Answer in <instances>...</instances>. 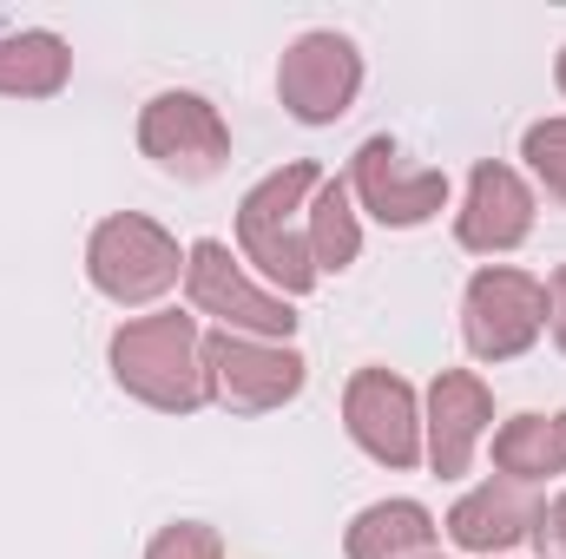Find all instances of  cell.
Segmentation results:
<instances>
[{
  "label": "cell",
  "mask_w": 566,
  "mask_h": 559,
  "mask_svg": "<svg viewBox=\"0 0 566 559\" xmlns=\"http://www.w3.org/2000/svg\"><path fill=\"white\" fill-rule=\"evenodd\" d=\"M113 376L151 409H198L211 395L205 382V342L191 316H145L113 336Z\"/></svg>",
  "instance_id": "cell-1"
},
{
  "label": "cell",
  "mask_w": 566,
  "mask_h": 559,
  "mask_svg": "<svg viewBox=\"0 0 566 559\" xmlns=\"http://www.w3.org/2000/svg\"><path fill=\"white\" fill-rule=\"evenodd\" d=\"M310 191H316V165H283V171H271V178L244 198V211H238V238H244L251 264L271 283H283L290 296L316 283L310 244L296 238V211H303Z\"/></svg>",
  "instance_id": "cell-2"
},
{
  "label": "cell",
  "mask_w": 566,
  "mask_h": 559,
  "mask_svg": "<svg viewBox=\"0 0 566 559\" xmlns=\"http://www.w3.org/2000/svg\"><path fill=\"white\" fill-rule=\"evenodd\" d=\"M205 382H211V395H218L224 409L264 415V409H283V402L303 389V356L264 349V342H251V336L218 329V336L205 342Z\"/></svg>",
  "instance_id": "cell-3"
},
{
  "label": "cell",
  "mask_w": 566,
  "mask_h": 559,
  "mask_svg": "<svg viewBox=\"0 0 566 559\" xmlns=\"http://www.w3.org/2000/svg\"><path fill=\"white\" fill-rule=\"evenodd\" d=\"M86 264H93V283L113 303H151L158 289L178 283V244L158 224H145V218H106L93 231Z\"/></svg>",
  "instance_id": "cell-4"
},
{
  "label": "cell",
  "mask_w": 566,
  "mask_h": 559,
  "mask_svg": "<svg viewBox=\"0 0 566 559\" xmlns=\"http://www.w3.org/2000/svg\"><path fill=\"white\" fill-rule=\"evenodd\" d=\"M283 106L303 119V126H329L336 113H349L356 86H363V60L343 33H303L277 66Z\"/></svg>",
  "instance_id": "cell-5"
},
{
  "label": "cell",
  "mask_w": 566,
  "mask_h": 559,
  "mask_svg": "<svg viewBox=\"0 0 566 559\" xmlns=\"http://www.w3.org/2000/svg\"><path fill=\"white\" fill-rule=\"evenodd\" d=\"M547 323V289L521 271H481L468 283V349L488 362L521 356Z\"/></svg>",
  "instance_id": "cell-6"
},
{
  "label": "cell",
  "mask_w": 566,
  "mask_h": 559,
  "mask_svg": "<svg viewBox=\"0 0 566 559\" xmlns=\"http://www.w3.org/2000/svg\"><path fill=\"white\" fill-rule=\"evenodd\" d=\"M139 145L171 171V178H211L231 158L224 119L198 99V93H158L139 119Z\"/></svg>",
  "instance_id": "cell-7"
},
{
  "label": "cell",
  "mask_w": 566,
  "mask_h": 559,
  "mask_svg": "<svg viewBox=\"0 0 566 559\" xmlns=\"http://www.w3.org/2000/svg\"><path fill=\"white\" fill-rule=\"evenodd\" d=\"M185 283H191V303L205 309V316H224L231 329H251V336H290V303L283 296H264L258 283L238 277V264H231V251L224 244H191V264H185Z\"/></svg>",
  "instance_id": "cell-8"
},
{
  "label": "cell",
  "mask_w": 566,
  "mask_h": 559,
  "mask_svg": "<svg viewBox=\"0 0 566 559\" xmlns=\"http://www.w3.org/2000/svg\"><path fill=\"white\" fill-rule=\"evenodd\" d=\"M343 415H349V434H356L376 461H389V467H409V461L422 454L416 395H409V382H396L389 369H363V376L349 382Z\"/></svg>",
  "instance_id": "cell-9"
},
{
  "label": "cell",
  "mask_w": 566,
  "mask_h": 559,
  "mask_svg": "<svg viewBox=\"0 0 566 559\" xmlns=\"http://www.w3.org/2000/svg\"><path fill=\"white\" fill-rule=\"evenodd\" d=\"M356 191L382 224H428L448 204V178L441 171H416L402 165V151L389 139H369L356 151Z\"/></svg>",
  "instance_id": "cell-10"
},
{
  "label": "cell",
  "mask_w": 566,
  "mask_h": 559,
  "mask_svg": "<svg viewBox=\"0 0 566 559\" xmlns=\"http://www.w3.org/2000/svg\"><path fill=\"white\" fill-rule=\"evenodd\" d=\"M534 231V198L507 165H481L461 204V244L468 251H514Z\"/></svg>",
  "instance_id": "cell-11"
},
{
  "label": "cell",
  "mask_w": 566,
  "mask_h": 559,
  "mask_svg": "<svg viewBox=\"0 0 566 559\" xmlns=\"http://www.w3.org/2000/svg\"><path fill=\"white\" fill-rule=\"evenodd\" d=\"M488 415H494V402H488V389L474 376L448 369L434 382V395H428V461H434V474H461L468 467Z\"/></svg>",
  "instance_id": "cell-12"
},
{
  "label": "cell",
  "mask_w": 566,
  "mask_h": 559,
  "mask_svg": "<svg viewBox=\"0 0 566 559\" xmlns=\"http://www.w3.org/2000/svg\"><path fill=\"white\" fill-rule=\"evenodd\" d=\"M534 520H541V514H534V500H527L521 481H488V487H474V494L454 507L448 534H454L468 553H501V547H514Z\"/></svg>",
  "instance_id": "cell-13"
},
{
  "label": "cell",
  "mask_w": 566,
  "mask_h": 559,
  "mask_svg": "<svg viewBox=\"0 0 566 559\" xmlns=\"http://www.w3.org/2000/svg\"><path fill=\"white\" fill-rule=\"evenodd\" d=\"M434 520L416 500H382L349 527V559H428Z\"/></svg>",
  "instance_id": "cell-14"
},
{
  "label": "cell",
  "mask_w": 566,
  "mask_h": 559,
  "mask_svg": "<svg viewBox=\"0 0 566 559\" xmlns=\"http://www.w3.org/2000/svg\"><path fill=\"white\" fill-rule=\"evenodd\" d=\"M66 66H73V53L53 33H7L0 40V93L46 99V93L66 86Z\"/></svg>",
  "instance_id": "cell-15"
},
{
  "label": "cell",
  "mask_w": 566,
  "mask_h": 559,
  "mask_svg": "<svg viewBox=\"0 0 566 559\" xmlns=\"http://www.w3.org/2000/svg\"><path fill=\"white\" fill-rule=\"evenodd\" d=\"M494 461L514 481H541L566 467V415H521L494 434Z\"/></svg>",
  "instance_id": "cell-16"
},
{
  "label": "cell",
  "mask_w": 566,
  "mask_h": 559,
  "mask_svg": "<svg viewBox=\"0 0 566 559\" xmlns=\"http://www.w3.org/2000/svg\"><path fill=\"white\" fill-rule=\"evenodd\" d=\"M349 257H356L349 184L329 178V184H316V204H310V264H316V271H343Z\"/></svg>",
  "instance_id": "cell-17"
},
{
  "label": "cell",
  "mask_w": 566,
  "mask_h": 559,
  "mask_svg": "<svg viewBox=\"0 0 566 559\" xmlns=\"http://www.w3.org/2000/svg\"><path fill=\"white\" fill-rule=\"evenodd\" d=\"M527 165L541 171V184L566 204V119H547L527 133Z\"/></svg>",
  "instance_id": "cell-18"
},
{
  "label": "cell",
  "mask_w": 566,
  "mask_h": 559,
  "mask_svg": "<svg viewBox=\"0 0 566 559\" xmlns=\"http://www.w3.org/2000/svg\"><path fill=\"white\" fill-rule=\"evenodd\" d=\"M145 559H224V547H218V534H211V527L185 520V527H165V534L151 540V553H145Z\"/></svg>",
  "instance_id": "cell-19"
},
{
  "label": "cell",
  "mask_w": 566,
  "mask_h": 559,
  "mask_svg": "<svg viewBox=\"0 0 566 559\" xmlns=\"http://www.w3.org/2000/svg\"><path fill=\"white\" fill-rule=\"evenodd\" d=\"M534 547H541V559H566V494L534 520Z\"/></svg>",
  "instance_id": "cell-20"
},
{
  "label": "cell",
  "mask_w": 566,
  "mask_h": 559,
  "mask_svg": "<svg viewBox=\"0 0 566 559\" xmlns=\"http://www.w3.org/2000/svg\"><path fill=\"white\" fill-rule=\"evenodd\" d=\"M554 336H560V349H566V271L554 277Z\"/></svg>",
  "instance_id": "cell-21"
},
{
  "label": "cell",
  "mask_w": 566,
  "mask_h": 559,
  "mask_svg": "<svg viewBox=\"0 0 566 559\" xmlns=\"http://www.w3.org/2000/svg\"><path fill=\"white\" fill-rule=\"evenodd\" d=\"M560 86H566V53H560Z\"/></svg>",
  "instance_id": "cell-22"
}]
</instances>
